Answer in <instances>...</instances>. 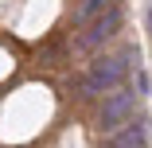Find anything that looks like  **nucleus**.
<instances>
[{"instance_id": "nucleus-4", "label": "nucleus", "mask_w": 152, "mask_h": 148, "mask_svg": "<svg viewBox=\"0 0 152 148\" xmlns=\"http://www.w3.org/2000/svg\"><path fill=\"white\" fill-rule=\"evenodd\" d=\"M113 148H144V125H129L125 133H113Z\"/></svg>"}, {"instance_id": "nucleus-3", "label": "nucleus", "mask_w": 152, "mask_h": 148, "mask_svg": "<svg viewBox=\"0 0 152 148\" xmlns=\"http://www.w3.org/2000/svg\"><path fill=\"white\" fill-rule=\"evenodd\" d=\"M121 20H125V16H121V8L117 4H109L105 12H98L94 20H90V27H86V35L78 39V47H98V43H105L109 35H117V27H121Z\"/></svg>"}, {"instance_id": "nucleus-6", "label": "nucleus", "mask_w": 152, "mask_h": 148, "mask_svg": "<svg viewBox=\"0 0 152 148\" xmlns=\"http://www.w3.org/2000/svg\"><path fill=\"white\" fill-rule=\"evenodd\" d=\"M148 27H152V8H148Z\"/></svg>"}, {"instance_id": "nucleus-2", "label": "nucleus", "mask_w": 152, "mask_h": 148, "mask_svg": "<svg viewBox=\"0 0 152 148\" xmlns=\"http://www.w3.org/2000/svg\"><path fill=\"white\" fill-rule=\"evenodd\" d=\"M133 109H137V94H129V90L109 94L102 105V133H121V125L133 117Z\"/></svg>"}, {"instance_id": "nucleus-1", "label": "nucleus", "mask_w": 152, "mask_h": 148, "mask_svg": "<svg viewBox=\"0 0 152 148\" xmlns=\"http://www.w3.org/2000/svg\"><path fill=\"white\" fill-rule=\"evenodd\" d=\"M125 58L121 55H109V58H94L90 63V74H86V94H102V90H117L125 82Z\"/></svg>"}, {"instance_id": "nucleus-5", "label": "nucleus", "mask_w": 152, "mask_h": 148, "mask_svg": "<svg viewBox=\"0 0 152 148\" xmlns=\"http://www.w3.org/2000/svg\"><path fill=\"white\" fill-rule=\"evenodd\" d=\"M105 4H109V0H82V4H78V12H74V20H78V23L94 20L98 12H105Z\"/></svg>"}]
</instances>
